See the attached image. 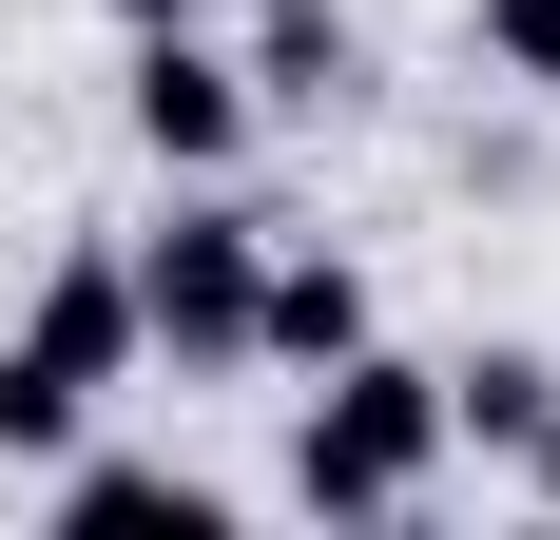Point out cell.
Returning <instances> with one entry per match:
<instances>
[{"instance_id": "ba28073f", "label": "cell", "mask_w": 560, "mask_h": 540, "mask_svg": "<svg viewBox=\"0 0 560 540\" xmlns=\"http://www.w3.org/2000/svg\"><path fill=\"white\" fill-rule=\"evenodd\" d=\"M252 78H271V97H329V78H348V39H329V20H310V0H290L271 39H252Z\"/></svg>"}, {"instance_id": "6da1fadb", "label": "cell", "mask_w": 560, "mask_h": 540, "mask_svg": "<svg viewBox=\"0 0 560 540\" xmlns=\"http://www.w3.org/2000/svg\"><path fill=\"white\" fill-rule=\"evenodd\" d=\"M136 348H155V328H136V270H116V251H78V270L39 290V328L0 348V463H58V425H78V406H97Z\"/></svg>"}, {"instance_id": "52a82bcc", "label": "cell", "mask_w": 560, "mask_h": 540, "mask_svg": "<svg viewBox=\"0 0 560 540\" xmlns=\"http://www.w3.org/2000/svg\"><path fill=\"white\" fill-rule=\"evenodd\" d=\"M58 502H78V521H174V540L213 521V502H194V483H155V463H78V483H58Z\"/></svg>"}, {"instance_id": "8992f818", "label": "cell", "mask_w": 560, "mask_h": 540, "mask_svg": "<svg viewBox=\"0 0 560 540\" xmlns=\"http://www.w3.org/2000/svg\"><path fill=\"white\" fill-rule=\"evenodd\" d=\"M445 425H483V444H541V425H560V367H541V348H483V367L445 386Z\"/></svg>"}, {"instance_id": "3957f363", "label": "cell", "mask_w": 560, "mask_h": 540, "mask_svg": "<svg viewBox=\"0 0 560 540\" xmlns=\"http://www.w3.org/2000/svg\"><path fill=\"white\" fill-rule=\"evenodd\" d=\"M136 328L194 348V367H232V348H252V232H232V213H174L155 251H136Z\"/></svg>"}, {"instance_id": "7a4b0ae2", "label": "cell", "mask_w": 560, "mask_h": 540, "mask_svg": "<svg viewBox=\"0 0 560 540\" xmlns=\"http://www.w3.org/2000/svg\"><path fill=\"white\" fill-rule=\"evenodd\" d=\"M425 463H445V386H425V367H387V348H348V367H329V406H310V444H290V483L329 502V521H387Z\"/></svg>"}, {"instance_id": "5b68a950", "label": "cell", "mask_w": 560, "mask_h": 540, "mask_svg": "<svg viewBox=\"0 0 560 540\" xmlns=\"http://www.w3.org/2000/svg\"><path fill=\"white\" fill-rule=\"evenodd\" d=\"M136 136H155L174 174H213L232 136H252V97H232V78H213L194 39H155V58H136Z\"/></svg>"}, {"instance_id": "30bf717a", "label": "cell", "mask_w": 560, "mask_h": 540, "mask_svg": "<svg viewBox=\"0 0 560 540\" xmlns=\"http://www.w3.org/2000/svg\"><path fill=\"white\" fill-rule=\"evenodd\" d=\"M116 20H136V39H194V0H116Z\"/></svg>"}, {"instance_id": "9c48e42d", "label": "cell", "mask_w": 560, "mask_h": 540, "mask_svg": "<svg viewBox=\"0 0 560 540\" xmlns=\"http://www.w3.org/2000/svg\"><path fill=\"white\" fill-rule=\"evenodd\" d=\"M483 58H503V78H541V97H560V0H483Z\"/></svg>"}, {"instance_id": "277c9868", "label": "cell", "mask_w": 560, "mask_h": 540, "mask_svg": "<svg viewBox=\"0 0 560 540\" xmlns=\"http://www.w3.org/2000/svg\"><path fill=\"white\" fill-rule=\"evenodd\" d=\"M252 348H271V367H348V348H368V270H252Z\"/></svg>"}]
</instances>
